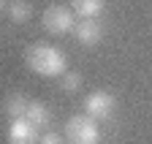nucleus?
Wrapping results in <instances>:
<instances>
[{"instance_id":"nucleus-9","label":"nucleus","mask_w":152,"mask_h":144,"mask_svg":"<svg viewBox=\"0 0 152 144\" xmlns=\"http://www.w3.org/2000/svg\"><path fill=\"white\" fill-rule=\"evenodd\" d=\"M6 14H8V19H11V22L22 25V22H30V16H33V6L27 3V0H11Z\"/></svg>"},{"instance_id":"nucleus-8","label":"nucleus","mask_w":152,"mask_h":144,"mask_svg":"<svg viewBox=\"0 0 152 144\" xmlns=\"http://www.w3.org/2000/svg\"><path fill=\"white\" fill-rule=\"evenodd\" d=\"M25 117L35 125V128H46V125L52 122V112H49V106L41 103V101H30V103H27V109H25Z\"/></svg>"},{"instance_id":"nucleus-6","label":"nucleus","mask_w":152,"mask_h":144,"mask_svg":"<svg viewBox=\"0 0 152 144\" xmlns=\"http://www.w3.org/2000/svg\"><path fill=\"white\" fill-rule=\"evenodd\" d=\"M73 38L82 46H98L101 38H103V27L95 19H82V22L73 25Z\"/></svg>"},{"instance_id":"nucleus-4","label":"nucleus","mask_w":152,"mask_h":144,"mask_svg":"<svg viewBox=\"0 0 152 144\" xmlns=\"http://www.w3.org/2000/svg\"><path fill=\"white\" fill-rule=\"evenodd\" d=\"M114 109H117V98H114L111 93H106V90H92V93L84 98V112L95 120H109L114 114Z\"/></svg>"},{"instance_id":"nucleus-7","label":"nucleus","mask_w":152,"mask_h":144,"mask_svg":"<svg viewBox=\"0 0 152 144\" xmlns=\"http://www.w3.org/2000/svg\"><path fill=\"white\" fill-rule=\"evenodd\" d=\"M106 8V0H71V11L79 19H98Z\"/></svg>"},{"instance_id":"nucleus-10","label":"nucleus","mask_w":152,"mask_h":144,"mask_svg":"<svg viewBox=\"0 0 152 144\" xmlns=\"http://www.w3.org/2000/svg\"><path fill=\"white\" fill-rule=\"evenodd\" d=\"M27 103H30V98H25V95L14 93V95H8V98L3 101V112H6L11 120H16V117H25V109H27Z\"/></svg>"},{"instance_id":"nucleus-1","label":"nucleus","mask_w":152,"mask_h":144,"mask_svg":"<svg viewBox=\"0 0 152 144\" xmlns=\"http://www.w3.org/2000/svg\"><path fill=\"white\" fill-rule=\"evenodd\" d=\"M25 63L38 76H63L68 71V55L52 44H33L25 52Z\"/></svg>"},{"instance_id":"nucleus-11","label":"nucleus","mask_w":152,"mask_h":144,"mask_svg":"<svg viewBox=\"0 0 152 144\" xmlns=\"http://www.w3.org/2000/svg\"><path fill=\"white\" fill-rule=\"evenodd\" d=\"M82 74H79V71H65V74H63V90H65V93H76V90H79L82 87Z\"/></svg>"},{"instance_id":"nucleus-5","label":"nucleus","mask_w":152,"mask_h":144,"mask_svg":"<svg viewBox=\"0 0 152 144\" xmlns=\"http://www.w3.org/2000/svg\"><path fill=\"white\" fill-rule=\"evenodd\" d=\"M6 139H8V144H38L41 141V128H35L27 117H16L8 125Z\"/></svg>"},{"instance_id":"nucleus-12","label":"nucleus","mask_w":152,"mask_h":144,"mask_svg":"<svg viewBox=\"0 0 152 144\" xmlns=\"http://www.w3.org/2000/svg\"><path fill=\"white\" fill-rule=\"evenodd\" d=\"M38 144H68V139L63 133H44Z\"/></svg>"},{"instance_id":"nucleus-2","label":"nucleus","mask_w":152,"mask_h":144,"mask_svg":"<svg viewBox=\"0 0 152 144\" xmlns=\"http://www.w3.org/2000/svg\"><path fill=\"white\" fill-rule=\"evenodd\" d=\"M65 139L68 144H101V125L87 112L73 114L65 122Z\"/></svg>"},{"instance_id":"nucleus-13","label":"nucleus","mask_w":152,"mask_h":144,"mask_svg":"<svg viewBox=\"0 0 152 144\" xmlns=\"http://www.w3.org/2000/svg\"><path fill=\"white\" fill-rule=\"evenodd\" d=\"M3 11H8V0H0V14Z\"/></svg>"},{"instance_id":"nucleus-3","label":"nucleus","mask_w":152,"mask_h":144,"mask_svg":"<svg viewBox=\"0 0 152 144\" xmlns=\"http://www.w3.org/2000/svg\"><path fill=\"white\" fill-rule=\"evenodd\" d=\"M73 25H76V14L71 11V6H60L54 3L44 11V27L46 33L52 35H65V33H73Z\"/></svg>"}]
</instances>
